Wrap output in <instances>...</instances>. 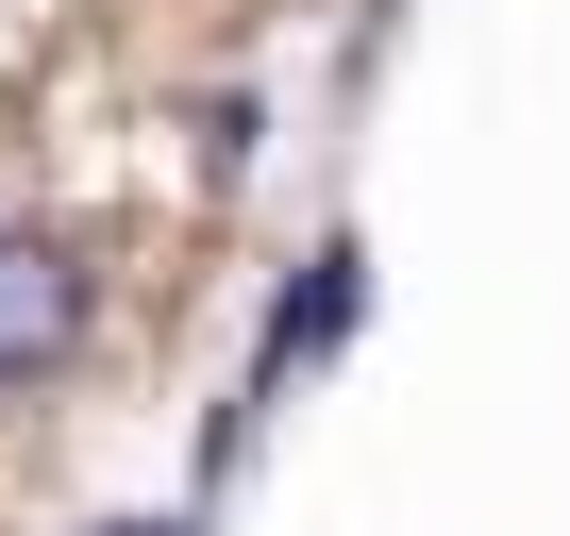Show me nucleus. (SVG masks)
<instances>
[{"instance_id":"obj_1","label":"nucleus","mask_w":570,"mask_h":536,"mask_svg":"<svg viewBox=\"0 0 570 536\" xmlns=\"http://www.w3.org/2000/svg\"><path fill=\"white\" fill-rule=\"evenodd\" d=\"M85 353V251L68 235H0V386H51Z\"/></svg>"},{"instance_id":"obj_2","label":"nucleus","mask_w":570,"mask_h":536,"mask_svg":"<svg viewBox=\"0 0 570 536\" xmlns=\"http://www.w3.org/2000/svg\"><path fill=\"white\" fill-rule=\"evenodd\" d=\"M336 319H353V268L320 251V268H303V302H285V336H268V353H285V369H303V353H336Z\"/></svg>"}]
</instances>
